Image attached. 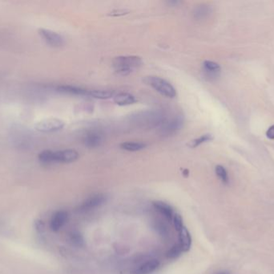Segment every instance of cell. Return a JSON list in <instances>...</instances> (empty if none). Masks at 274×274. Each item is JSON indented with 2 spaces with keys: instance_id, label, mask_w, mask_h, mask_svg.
<instances>
[{
  "instance_id": "32",
  "label": "cell",
  "mask_w": 274,
  "mask_h": 274,
  "mask_svg": "<svg viewBox=\"0 0 274 274\" xmlns=\"http://www.w3.org/2000/svg\"><path fill=\"white\" fill-rule=\"evenodd\" d=\"M216 274H230L229 273L227 272V271H221V272L217 273Z\"/></svg>"
},
{
  "instance_id": "15",
  "label": "cell",
  "mask_w": 274,
  "mask_h": 274,
  "mask_svg": "<svg viewBox=\"0 0 274 274\" xmlns=\"http://www.w3.org/2000/svg\"><path fill=\"white\" fill-rule=\"evenodd\" d=\"M155 208H157L161 213L163 214L166 218L172 221L173 218V207H171L170 205L163 202V201H154L152 203Z\"/></svg>"
},
{
  "instance_id": "17",
  "label": "cell",
  "mask_w": 274,
  "mask_h": 274,
  "mask_svg": "<svg viewBox=\"0 0 274 274\" xmlns=\"http://www.w3.org/2000/svg\"><path fill=\"white\" fill-rule=\"evenodd\" d=\"M115 93L114 91L111 90H97V89H93V90L88 91V95L91 98H97V99H101V100H105V99H109L113 98L115 95Z\"/></svg>"
},
{
  "instance_id": "23",
  "label": "cell",
  "mask_w": 274,
  "mask_h": 274,
  "mask_svg": "<svg viewBox=\"0 0 274 274\" xmlns=\"http://www.w3.org/2000/svg\"><path fill=\"white\" fill-rule=\"evenodd\" d=\"M215 171L217 176L219 177V179L221 181L223 182L225 184H228L229 179H228V173L226 168L221 165H217L215 168Z\"/></svg>"
},
{
  "instance_id": "13",
  "label": "cell",
  "mask_w": 274,
  "mask_h": 274,
  "mask_svg": "<svg viewBox=\"0 0 274 274\" xmlns=\"http://www.w3.org/2000/svg\"><path fill=\"white\" fill-rule=\"evenodd\" d=\"M56 90L59 91L60 93L71 94V95L88 96L89 89L64 85V86H58Z\"/></svg>"
},
{
  "instance_id": "10",
  "label": "cell",
  "mask_w": 274,
  "mask_h": 274,
  "mask_svg": "<svg viewBox=\"0 0 274 274\" xmlns=\"http://www.w3.org/2000/svg\"><path fill=\"white\" fill-rule=\"evenodd\" d=\"M68 218V214L66 211H58L54 214L50 223V227L53 232H58L64 225Z\"/></svg>"
},
{
  "instance_id": "18",
  "label": "cell",
  "mask_w": 274,
  "mask_h": 274,
  "mask_svg": "<svg viewBox=\"0 0 274 274\" xmlns=\"http://www.w3.org/2000/svg\"><path fill=\"white\" fill-rule=\"evenodd\" d=\"M147 147V145L144 142H123L120 144V147L123 150L127 151H131V152H135V151H141L144 150Z\"/></svg>"
},
{
  "instance_id": "5",
  "label": "cell",
  "mask_w": 274,
  "mask_h": 274,
  "mask_svg": "<svg viewBox=\"0 0 274 274\" xmlns=\"http://www.w3.org/2000/svg\"><path fill=\"white\" fill-rule=\"evenodd\" d=\"M64 126L65 122L61 119L48 118V119H42L36 122L35 129L39 132L51 133L62 130Z\"/></svg>"
},
{
  "instance_id": "8",
  "label": "cell",
  "mask_w": 274,
  "mask_h": 274,
  "mask_svg": "<svg viewBox=\"0 0 274 274\" xmlns=\"http://www.w3.org/2000/svg\"><path fill=\"white\" fill-rule=\"evenodd\" d=\"M104 141L103 135L97 131H89L83 136V142L88 148H97L100 147Z\"/></svg>"
},
{
  "instance_id": "2",
  "label": "cell",
  "mask_w": 274,
  "mask_h": 274,
  "mask_svg": "<svg viewBox=\"0 0 274 274\" xmlns=\"http://www.w3.org/2000/svg\"><path fill=\"white\" fill-rule=\"evenodd\" d=\"M143 64L142 59L137 56H122L115 57L113 66L115 72L120 76H128L141 67Z\"/></svg>"
},
{
  "instance_id": "25",
  "label": "cell",
  "mask_w": 274,
  "mask_h": 274,
  "mask_svg": "<svg viewBox=\"0 0 274 274\" xmlns=\"http://www.w3.org/2000/svg\"><path fill=\"white\" fill-rule=\"evenodd\" d=\"M154 228L156 231H157L161 236H162V237H164V236L168 235V228H167V226H166L164 223L161 222V221L156 222Z\"/></svg>"
},
{
  "instance_id": "24",
  "label": "cell",
  "mask_w": 274,
  "mask_h": 274,
  "mask_svg": "<svg viewBox=\"0 0 274 274\" xmlns=\"http://www.w3.org/2000/svg\"><path fill=\"white\" fill-rule=\"evenodd\" d=\"M69 240L75 246L82 247L83 245V237L79 232H72L69 235Z\"/></svg>"
},
{
  "instance_id": "31",
  "label": "cell",
  "mask_w": 274,
  "mask_h": 274,
  "mask_svg": "<svg viewBox=\"0 0 274 274\" xmlns=\"http://www.w3.org/2000/svg\"><path fill=\"white\" fill-rule=\"evenodd\" d=\"M189 171L188 170H184V175L185 177L189 176Z\"/></svg>"
},
{
  "instance_id": "30",
  "label": "cell",
  "mask_w": 274,
  "mask_h": 274,
  "mask_svg": "<svg viewBox=\"0 0 274 274\" xmlns=\"http://www.w3.org/2000/svg\"><path fill=\"white\" fill-rule=\"evenodd\" d=\"M179 3H180V2H178V1H169V2H168V4H173V6H177V5L179 4Z\"/></svg>"
},
{
  "instance_id": "22",
  "label": "cell",
  "mask_w": 274,
  "mask_h": 274,
  "mask_svg": "<svg viewBox=\"0 0 274 274\" xmlns=\"http://www.w3.org/2000/svg\"><path fill=\"white\" fill-rule=\"evenodd\" d=\"M182 248L180 246V244H175L168 250V253L166 254L167 257L169 259H176V258L179 257L181 253H182Z\"/></svg>"
},
{
  "instance_id": "4",
  "label": "cell",
  "mask_w": 274,
  "mask_h": 274,
  "mask_svg": "<svg viewBox=\"0 0 274 274\" xmlns=\"http://www.w3.org/2000/svg\"><path fill=\"white\" fill-rule=\"evenodd\" d=\"M184 119L181 114L173 115L169 119H166L162 123L160 129V132L163 136H170L175 135L179 130H181L184 125Z\"/></svg>"
},
{
  "instance_id": "7",
  "label": "cell",
  "mask_w": 274,
  "mask_h": 274,
  "mask_svg": "<svg viewBox=\"0 0 274 274\" xmlns=\"http://www.w3.org/2000/svg\"><path fill=\"white\" fill-rule=\"evenodd\" d=\"M55 154V163H71L77 160L79 158V153L75 150L67 149L63 151H57L54 152Z\"/></svg>"
},
{
  "instance_id": "9",
  "label": "cell",
  "mask_w": 274,
  "mask_h": 274,
  "mask_svg": "<svg viewBox=\"0 0 274 274\" xmlns=\"http://www.w3.org/2000/svg\"><path fill=\"white\" fill-rule=\"evenodd\" d=\"M106 201V197L104 195H93L83 202L80 207V211H89L96 207H99Z\"/></svg>"
},
{
  "instance_id": "19",
  "label": "cell",
  "mask_w": 274,
  "mask_h": 274,
  "mask_svg": "<svg viewBox=\"0 0 274 274\" xmlns=\"http://www.w3.org/2000/svg\"><path fill=\"white\" fill-rule=\"evenodd\" d=\"M211 13V8L206 5H201L194 9L193 17L196 19H204L207 18Z\"/></svg>"
},
{
  "instance_id": "28",
  "label": "cell",
  "mask_w": 274,
  "mask_h": 274,
  "mask_svg": "<svg viewBox=\"0 0 274 274\" xmlns=\"http://www.w3.org/2000/svg\"><path fill=\"white\" fill-rule=\"evenodd\" d=\"M35 228L37 232H39V233H43L45 230V224L43 221L38 220V221H35Z\"/></svg>"
},
{
  "instance_id": "20",
  "label": "cell",
  "mask_w": 274,
  "mask_h": 274,
  "mask_svg": "<svg viewBox=\"0 0 274 274\" xmlns=\"http://www.w3.org/2000/svg\"><path fill=\"white\" fill-rule=\"evenodd\" d=\"M55 151H42L39 153L38 158L40 163L43 164H52L55 163V154H54Z\"/></svg>"
},
{
  "instance_id": "29",
  "label": "cell",
  "mask_w": 274,
  "mask_h": 274,
  "mask_svg": "<svg viewBox=\"0 0 274 274\" xmlns=\"http://www.w3.org/2000/svg\"><path fill=\"white\" fill-rule=\"evenodd\" d=\"M266 136L269 137L270 139H274V125L270 126L266 131Z\"/></svg>"
},
{
  "instance_id": "26",
  "label": "cell",
  "mask_w": 274,
  "mask_h": 274,
  "mask_svg": "<svg viewBox=\"0 0 274 274\" xmlns=\"http://www.w3.org/2000/svg\"><path fill=\"white\" fill-rule=\"evenodd\" d=\"M173 224H174V227H175L176 230L177 232H180L184 226H183V220L182 217L180 216V214H175L173 216Z\"/></svg>"
},
{
  "instance_id": "27",
  "label": "cell",
  "mask_w": 274,
  "mask_h": 274,
  "mask_svg": "<svg viewBox=\"0 0 274 274\" xmlns=\"http://www.w3.org/2000/svg\"><path fill=\"white\" fill-rule=\"evenodd\" d=\"M129 10H125V9H115L113 12H111L109 13V17H123V16H125V15L129 14Z\"/></svg>"
},
{
  "instance_id": "21",
  "label": "cell",
  "mask_w": 274,
  "mask_h": 274,
  "mask_svg": "<svg viewBox=\"0 0 274 274\" xmlns=\"http://www.w3.org/2000/svg\"><path fill=\"white\" fill-rule=\"evenodd\" d=\"M212 140H213V136L210 134H206V135H201V137H197L196 139L192 140L189 143H188V146L191 148H196L203 143L210 142Z\"/></svg>"
},
{
  "instance_id": "14",
  "label": "cell",
  "mask_w": 274,
  "mask_h": 274,
  "mask_svg": "<svg viewBox=\"0 0 274 274\" xmlns=\"http://www.w3.org/2000/svg\"><path fill=\"white\" fill-rule=\"evenodd\" d=\"M179 239H180V246L182 248L183 252H188L190 250L192 245V237L189 231L185 227L179 232Z\"/></svg>"
},
{
  "instance_id": "6",
  "label": "cell",
  "mask_w": 274,
  "mask_h": 274,
  "mask_svg": "<svg viewBox=\"0 0 274 274\" xmlns=\"http://www.w3.org/2000/svg\"><path fill=\"white\" fill-rule=\"evenodd\" d=\"M38 32L42 39L50 46L59 48L64 44V38L56 32L46 28H39Z\"/></svg>"
},
{
  "instance_id": "12",
  "label": "cell",
  "mask_w": 274,
  "mask_h": 274,
  "mask_svg": "<svg viewBox=\"0 0 274 274\" xmlns=\"http://www.w3.org/2000/svg\"><path fill=\"white\" fill-rule=\"evenodd\" d=\"M159 260L156 259L148 260L147 262L144 263L140 265L138 268H136L132 271L133 274H150L154 272L157 268L159 267Z\"/></svg>"
},
{
  "instance_id": "16",
  "label": "cell",
  "mask_w": 274,
  "mask_h": 274,
  "mask_svg": "<svg viewBox=\"0 0 274 274\" xmlns=\"http://www.w3.org/2000/svg\"><path fill=\"white\" fill-rule=\"evenodd\" d=\"M203 67L209 77H217L221 72V66L214 61H205L203 64Z\"/></svg>"
},
{
  "instance_id": "3",
  "label": "cell",
  "mask_w": 274,
  "mask_h": 274,
  "mask_svg": "<svg viewBox=\"0 0 274 274\" xmlns=\"http://www.w3.org/2000/svg\"><path fill=\"white\" fill-rule=\"evenodd\" d=\"M145 82L165 98H174L177 97V90L173 85L161 77L148 76L145 78Z\"/></svg>"
},
{
  "instance_id": "11",
  "label": "cell",
  "mask_w": 274,
  "mask_h": 274,
  "mask_svg": "<svg viewBox=\"0 0 274 274\" xmlns=\"http://www.w3.org/2000/svg\"><path fill=\"white\" fill-rule=\"evenodd\" d=\"M113 102L116 105L125 106V105H133L137 102V99L131 93L122 92V93H115L113 97Z\"/></svg>"
},
{
  "instance_id": "1",
  "label": "cell",
  "mask_w": 274,
  "mask_h": 274,
  "mask_svg": "<svg viewBox=\"0 0 274 274\" xmlns=\"http://www.w3.org/2000/svg\"><path fill=\"white\" fill-rule=\"evenodd\" d=\"M164 120V112L160 109H148L137 112L131 116V121L136 126L147 129L161 126Z\"/></svg>"
}]
</instances>
